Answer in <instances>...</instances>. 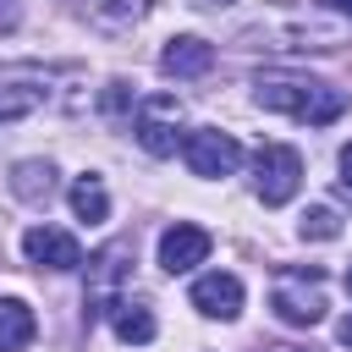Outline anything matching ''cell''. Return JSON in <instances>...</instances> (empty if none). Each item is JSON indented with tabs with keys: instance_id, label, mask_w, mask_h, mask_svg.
<instances>
[{
	"instance_id": "obj_1",
	"label": "cell",
	"mask_w": 352,
	"mask_h": 352,
	"mask_svg": "<svg viewBox=\"0 0 352 352\" xmlns=\"http://www.w3.org/2000/svg\"><path fill=\"white\" fill-rule=\"evenodd\" d=\"M253 94L264 110H280L302 126H330L341 110H346V94L319 82V77H297V72H258L253 77Z\"/></svg>"
},
{
	"instance_id": "obj_2",
	"label": "cell",
	"mask_w": 352,
	"mask_h": 352,
	"mask_svg": "<svg viewBox=\"0 0 352 352\" xmlns=\"http://www.w3.org/2000/svg\"><path fill=\"white\" fill-rule=\"evenodd\" d=\"M270 308L280 314V324H319L324 319V275L308 264V270H280L275 286H270Z\"/></svg>"
},
{
	"instance_id": "obj_3",
	"label": "cell",
	"mask_w": 352,
	"mask_h": 352,
	"mask_svg": "<svg viewBox=\"0 0 352 352\" xmlns=\"http://www.w3.org/2000/svg\"><path fill=\"white\" fill-rule=\"evenodd\" d=\"M50 88H55V72H44L33 60L0 66V121H22V116L44 110L50 104Z\"/></svg>"
},
{
	"instance_id": "obj_4",
	"label": "cell",
	"mask_w": 352,
	"mask_h": 352,
	"mask_svg": "<svg viewBox=\"0 0 352 352\" xmlns=\"http://www.w3.org/2000/svg\"><path fill=\"white\" fill-rule=\"evenodd\" d=\"M126 275H132V242H110L104 253H94V258H88V292H82L88 324L121 302V280H126Z\"/></svg>"
},
{
	"instance_id": "obj_5",
	"label": "cell",
	"mask_w": 352,
	"mask_h": 352,
	"mask_svg": "<svg viewBox=\"0 0 352 352\" xmlns=\"http://www.w3.org/2000/svg\"><path fill=\"white\" fill-rule=\"evenodd\" d=\"M253 187H258V198L275 209V204H286L297 187H302V154L297 148H286V143H264L258 154H253Z\"/></svg>"
},
{
	"instance_id": "obj_6",
	"label": "cell",
	"mask_w": 352,
	"mask_h": 352,
	"mask_svg": "<svg viewBox=\"0 0 352 352\" xmlns=\"http://www.w3.org/2000/svg\"><path fill=\"white\" fill-rule=\"evenodd\" d=\"M182 154H187V170L192 176H231L242 165V143L220 126H198L182 138Z\"/></svg>"
},
{
	"instance_id": "obj_7",
	"label": "cell",
	"mask_w": 352,
	"mask_h": 352,
	"mask_svg": "<svg viewBox=\"0 0 352 352\" xmlns=\"http://www.w3.org/2000/svg\"><path fill=\"white\" fill-rule=\"evenodd\" d=\"M138 143L154 154V160H165V154H176V132H182V104H176V94H148L143 104H138Z\"/></svg>"
},
{
	"instance_id": "obj_8",
	"label": "cell",
	"mask_w": 352,
	"mask_h": 352,
	"mask_svg": "<svg viewBox=\"0 0 352 352\" xmlns=\"http://www.w3.org/2000/svg\"><path fill=\"white\" fill-rule=\"evenodd\" d=\"M209 231L204 226H192V220H176L165 236H160V264L170 270V275H182V270H192V264H204L209 258Z\"/></svg>"
},
{
	"instance_id": "obj_9",
	"label": "cell",
	"mask_w": 352,
	"mask_h": 352,
	"mask_svg": "<svg viewBox=\"0 0 352 352\" xmlns=\"http://www.w3.org/2000/svg\"><path fill=\"white\" fill-rule=\"evenodd\" d=\"M22 248H28V258H33V264H44V270H77V264H82L77 236H72V231H60V226H33V231L22 236Z\"/></svg>"
},
{
	"instance_id": "obj_10",
	"label": "cell",
	"mask_w": 352,
	"mask_h": 352,
	"mask_svg": "<svg viewBox=\"0 0 352 352\" xmlns=\"http://www.w3.org/2000/svg\"><path fill=\"white\" fill-rule=\"evenodd\" d=\"M192 308L209 314V319H236L242 314V280L226 275V270H209L192 280Z\"/></svg>"
},
{
	"instance_id": "obj_11",
	"label": "cell",
	"mask_w": 352,
	"mask_h": 352,
	"mask_svg": "<svg viewBox=\"0 0 352 352\" xmlns=\"http://www.w3.org/2000/svg\"><path fill=\"white\" fill-rule=\"evenodd\" d=\"M209 66H214V44H204L192 33H182V38H170L160 50V72L165 77H204Z\"/></svg>"
},
{
	"instance_id": "obj_12",
	"label": "cell",
	"mask_w": 352,
	"mask_h": 352,
	"mask_svg": "<svg viewBox=\"0 0 352 352\" xmlns=\"http://www.w3.org/2000/svg\"><path fill=\"white\" fill-rule=\"evenodd\" d=\"M82 16L99 33H132L148 16V0H82Z\"/></svg>"
},
{
	"instance_id": "obj_13",
	"label": "cell",
	"mask_w": 352,
	"mask_h": 352,
	"mask_svg": "<svg viewBox=\"0 0 352 352\" xmlns=\"http://www.w3.org/2000/svg\"><path fill=\"white\" fill-rule=\"evenodd\" d=\"M11 192H16L22 204H50V192H55L50 160H22V165L11 170Z\"/></svg>"
},
{
	"instance_id": "obj_14",
	"label": "cell",
	"mask_w": 352,
	"mask_h": 352,
	"mask_svg": "<svg viewBox=\"0 0 352 352\" xmlns=\"http://www.w3.org/2000/svg\"><path fill=\"white\" fill-rule=\"evenodd\" d=\"M33 308L16 302V297H0V352H22L33 341Z\"/></svg>"
},
{
	"instance_id": "obj_15",
	"label": "cell",
	"mask_w": 352,
	"mask_h": 352,
	"mask_svg": "<svg viewBox=\"0 0 352 352\" xmlns=\"http://www.w3.org/2000/svg\"><path fill=\"white\" fill-rule=\"evenodd\" d=\"M110 324H116V336H121V341H132V346L154 341V314H148L143 302H132V297H121V302L110 308Z\"/></svg>"
},
{
	"instance_id": "obj_16",
	"label": "cell",
	"mask_w": 352,
	"mask_h": 352,
	"mask_svg": "<svg viewBox=\"0 0 352 352\" xmlns=\"http://www.w3.org/2000/svg\"><path fill=\"white\" fill-rule=\"evenodd\" d=\"M72 209H77V220L99 226V220L110 214V192H104V182H99V176H77V182H72Z\"/></svg>"
},
{
	"instance_id": "obj_17",
	"label": "cell",
	"mask_w": 352,
	"mask_h": 352,
	"mask_svg": "<svg viewBox=\"0 0 352 352\" xmlns=\"http://www.w3.org/2000/svg\"><path fill=\"white\" fill-rule=\"evenodd\" d=\"M302 236H314V242H330V236H341V220H336V209L314 204V209L302 214Z\"/></svg>"
},
{
	"instance_id": "obj_18",
	"label": "cell",
	"mask_w": 352,
	"mask_h": 352,
	"mask_svg": "<svg viewBox=\"0 0 352 352\" xmlns=\"http://www.w3.org/2000/svg\"><path fill=\"white\" fill-rule=\"evenodd\" d=\"M16 22H22V6L16 0H0V33H11Z\"/></svg>"
},
{
	"instance_id": "obj_19",
	"label": "cell",
	"mask_w": 352,
	"mask_h": 352,
	"mask_svg": "<svg viewBox=\"0 0 352 352\" xmlns=\"http://www.w3.org/2000/svg\"><path fill=\"white\" fill-rule=\"evenodd\" d=\"M341 170H346V187H352V143L341 148Z\"/></svg>"
},
{
	"instance_id": "obj_20",
	"label": "cell",
	"mask_w": 352,
	"mask_h": 352,
	"mask_svg": "<svg viewBox=\"0 0 352 352\" xmlns=\"http://www.w3.org/2000/svg\"><path fill=\"white\" fill-rule=\"evenodd\" d=\"M341 341H346V346H352V314H346V319H341Z\"/></svg>"
},
{
	"instance_id": "obj_21",
	"label": "cell",
	"mask_w": 352,
	"mask_h": 352,
	"mask_svg": "<svg viewBox=\"0 0 352 352\" xmlns=\"http://www.w3.org/2000/svg\"><path fill=\"white\" fill-rule=\"evenodd\" d=\"M258 352H308V346H258Z\"/></svg>"
},
{
	"instance_id": "obj_22",
	"label": "cell",
	"mask_w": 352,
	"mask_h": 352,
	"mask_svg": "<svg viewBox=\"0 0 352 352\" xmlns=\"http://www.w3.org/2000/svg\"><path fill=\"white\" fill-rule=\"evenodd\" d=\"M324 6H336V11H352V0H324Z\"/></svg>"
},
{
	"instance_id": "obj_23",
	"label": "cell",
	"mask_w": 352,
	"mask_h": 352,
	"mask_svg": "<svg viewBox=\"0 0 352 352\" xmlns=\"http://www.w3.org/2000/svg\"><path fill=\"white\" fill-rule=\"evenodd\" d=\"M346 292H352V270H346Z\"/></svg>"
}]
</instances>
